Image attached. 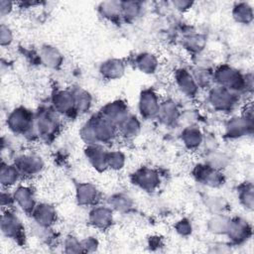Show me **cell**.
Segmentation results:
<instances>
[{"mask_svg":"<svg viewBox=\"0 0 254 254\" xmlns=\"http://www.w3.org/2000/svg\"><path fill=\"white\" fill-rule=\"evenodd\" d=\"M238 198L240 203L248 210L253 209L254 205V189L251 183H246L239 188Z\"/></svg>","mask_w":254,"mask_h":254,"instance_id":"obj_33","label":"cell"},{"mask_svg":"<svg viewBox=\"0 0 254 254\" xmlns=\"http://www.w3.org/2000/svg\"><path fill=\"white\" fill-rule=\"evenodd\" d=\"M118 135L115 124L100 114L91 116L80 128L79 136L86 144H108Z\"/></svg>","mask_w":254,"mask_h":254,"instance_id":"obj_1","label":"cell"},{"mask_svg":"<svg viewBox=\"0 0 254 254\" xmlns=\"http://www.w3.org/2000/svg\"><path fill=\"white\" fill-rule=\"evenodd\" d=\"M106 161H107V169H111L113 171H119L123 169L126 158L122 152L118 150H114V151L107 152Z\"/></svg>","mask_w":254,"mask_h":254,"instance_id":"obj_34","label":"cell"},{"mask_svg":"<svg viewBox=\"0 0 254 254\" xmlns=\"http://www.w3.org/2000/svg\"><path fill=\"white\" fill-rule=\"evenodd\" d=\"M14 39L13 31L11 28L5 24H1L0 26V44L2 47H8L12 44Z\"/></svg>","mask_w":254,"mask_h":254,"instance_id":"obj_37","label":"cell"},{"mask_svg":"<svg viewBox=\"0 0 254 254\" xmlns=\"http://www.w3.org/2000/svg\"><path fill=\"white\" fill-rule=\"evenodd\" d=\"M107 152L101 144L86 145L84 149L87 161L98 172H103L107 169Z\"/></svg>","mask_w":254,"mask_h":254,"instance_id":"obj_18","label":"cell"},{"mask_svg":"<svg viewBox=\"0 0 254 254\" xmlns=\"http://www.w3.org/2000/svg\"><path fill=\"white\" fill-rule=\"evenodd\" d=\"M181 139L186 148L190 150H195L201 145L203 141V135L198 127L189 125L183 129Z\"/></svg>","mask_w":254,"mask_h":254,"instance_id":"obj_26","label":"cell"},{"mask_svg":"<svg viewBox=\"0 0 254 254\" xmlns=\"http://www.w3.org/2000/svg\"><path fill=\"white\" fill-rule=\"evenodd\" d=\"M7 126L15 134L31 135L35 131V115L26 107L20 106L13 109L7 116Z\"/></svg>","mask_w":254,"mask_h":254,"instance_id":"obj_3","label":"cell"},{"mask_svg":"<svg viewBox=\"0 0 254 254\" xmlns=\"http://www.w3.org/2000/svg\"><path fill=\"white\" fill-rule=\"evenodd\" d=\"M34 221L43 228H50L57 221V210L49 203H37L31 213Z\"/></svg>","mask_w":254,"mask_h":254,"instance_id":"obj_15","label":"cell"},{"mask_svg":"<svg viewBox=\"0 0 254 254\" xmlns=\"http://www.w3.org/2000/svg\"><path fill=\"white\" fill-rule=\"evenodd\" d=\"M13 2L7 1V0H1L0 1V14L1 17H5L8 14L11 13V11L13 10Z\"/></svg>","mask_w":254,"mask_h":254,"instance_id":"obj_41","label":"cell"},{"mask_svg":"<svg viewBox=\"0 0 254 254\" xmlns=\"http://www.w3.org/2000/svg\"><path fill=\"white\" fill-rule=\"evenodd\" d=\"M192 2L191 1H183V0H178V1H174L173 2V5L177 8V9H179V10H181V11H185V10H188L189 8H190L191 6H192Z\"/></svg>","mask_w":254,"mask_h":254,"instance_id":"obj_42","label":"cell"},{"mask_svg":"<svg viewBox=\"0 0 254 254\" xmlns=\"http://www.w3.org/2000/svg\"><path fill=\"white\" fill-rule=\"evenodd\" d=\"M61 128L59 114L53 109L48 108L40 111L35 115V131L36 135L43 140L49 141L54 139Z\"/></svg>","mask_w":254,"mask_h":254,"instance_id":"obj_4","label":"cell"},{"mask_svg":"<svg viewBox=\"0 0 254 254\" xmlns=\"http://www.w3.org/2000/svg\"><path fill=\"white\" fill-rule=\"evenodd\" d=\"M233 19L240 24H250L253 20V9L249 3L238 2L232 9Z\"/></svg>","mask_w":254,"mask_h":254,"instance_id":"obj_31","label":"cell"},{"mask_svg":"<svg viewBox=\"0 0 254 254\" xmlns=\"http://www.w3.org/2000/svg\"><path fill=\"white\" fill-rule=\"evenodd\" d=\"M175 80L179 89L187 96L193 97L197 94L198 85L191 74L186 68H180L175 73Z\"/></svg>","mask_w":254,"mask_h":254,"instance_id":"obj_20","label":"cell"},{"mask_svg":"<svg viewBox=\"0 0 254 254\" xmlns=\"http://www.w3.org/2000/svg\"><path fill=\"white\" fill-rule=\"evenodd\" d=\"M209 104L217 111H231L238 101L237 93L225 87L216 85L212 87L207 96Z\"/></svg>","mask_w":254,"mask_h":254,"instance_id":"obj_6","label":"cell"},{"mask_svg":"<svg viewBox=\"0 0 254 254\" xmlns=\"http://www.w3.org/2000/svg\"><path fill=\"white\" fill-rule=\"evenodd\" d=\"M15 204H17L24 212L31 214L37 205L35 192L29 186H17L13 191Z\"/></svg>","mask_w":254,"mask_h":254,"instance_id":"obj_16","label":"cell"},{"mask_svg":"<svg viewBox=\"0 0 254 254\" xmlns=\"http://www.w3.org/2000/svg\"><path fill=\"white\" fill-rule=\"evenodd\" d=\"M132 183L146 191H154L158 189L161 179L159 173L151 168L142 167L131 176Z\"/></svg>","mask_w":254,"mask_h":254,"instance_id":"obj_9","label":"cell"},{"mask_svg":"<svg viewBox=\"0 0 254 254\" xmlns=\"http://www.w3.org/2000/svg\"><path fill=\"white\" fill-rule=\"evenodd\" d=\"M125 63L120 59H108L101 63L99 73L108 80L119 79L125 72Z\"/></svg>","mask_w":254,"mask_h":254,"instance_id":"obj_21","label":"cell"},{"mask_svg":"<svg viewBox=\"0 0 254 254\" xmlns=\"http://www.w3.org/2000/svg\"><path fill=\"white\" fill-rule=\"evenodd\" d=\"M227 221L228 219L223 216L213 217L212 219L209 220V224H208L209 229L214 233H225Z\"/></svg>","mask_w":254,"mask_h":254,"instance_id":"obj_36","label":"cell"},{"mask_svg":"<svg viewBox=\"0 0 254 254\" xmlns=\"http://www.w3.org/2000/svg\"><path fill=\"white\" fill-rule=\"evenodd\" d=\"M118 135L126 140H132L136 138L141 132V122L137 116L128 114L122 121L117 125Z\"/></svg>","mask_w":254,"mask_h":254,"instance_id":"obj_22","label":"cell"},{"mask_svg":"<svg viewBox=\"0 0 254 254\" xmlns=\"http://www.w3.org/2000/svg\"><path fill=\"white\" fill-rule=\"evenodd\" d=\"M22 176H35L44 169V161L41 157L34 154H23L14 160Z\"/></svg>","mask_w":254,"mask_h":254,"instance_id":"obj_13","label":"cell"},{"mask_svg":"<svg viewBox=\"0 0 254 254\" xmlns=\"http://www.w3.org/2000/svg\"><path fill=\"white\" fill-rule=\"evenodd\" d=\"M121 17L127 21L135 20L141 14V4L136 1H120Z\"/></svg>","mask_w":254,"mask_h":254,"instance_id":"obj_32","label":"cell"},{"mask_svg":"<svg viewBox=\"0 0 254 254\" xmlns=\"http://www.w3.org/2000/svg\"><path fill=\"white\" fill-rule=\"evenodd\" d=\"M163 124L172 125L180 119V110L178 105L171 99L161 101L157 117Z\"/></svg>","mask_w":254,"mask_h":254,"instance_id":"obj_23","label":"cell"},{"mask_svg":"<svg viewBox=\"0 0 254 254\" xmlns=\"http://www.w3.org/2000/svg\"><path fill=\"white\" fill-rule=\"evenodd\" d=\"M64 252L66 253H83L80 240L73 235H68L65 237L64 241Z\"/></svg>","mask_w":254,"mask_h":254,"instance_id":"obj_35","label":"cell"},{"mask_svg":"<svg viewBox=\"0 0 254 254\" xmlns=\"http://www.w3.org/2000/svg\"><path fill=\"white\" fill-rule=\"evenodd\" d=\"M89 223L96 229L106 230L113 223V210L109 205H93L88 213Z\"/></svg>","mask_w":254,"mask_h":254,"instance_id":"obj_11","label":"cell"},{"mask_svg":"<svg viewBox=\"0 0 254 254\" xmlns=\"http://www.w3.org/2000/svg\"><path fill=\"white\" fill-rule=\"evenodd\" d=\"M52 108L62 115H70L76 112L74 97L71 90L60 89L52 96Z\"/></svg>","mask_w":254,"mask_h":254,"instance_id":"obj_12","label":"cell"},{"mask_svg":"<svg viewBox=\"0 0 254 254\" xmlns=\"http://www.w3.org/2000/svg\"><path fill=\"white\" fill-rule=\"evenodd\" d=\"M1 231L4 236L21 244L25 241V227L18 215L11 209H3Z\"/></svg>","mask_w":254,"mask_h":254,"instance_id":"obj_5","label":"cell"},{"mask_svg":"<svg viewBox=\"0 0 254 254\" xmlns=\"http://www.w3.org/2000/svg\"><path fill=\"white\" fill-rule=\"evenodd\" d=\"M192 176L198 183L211 188L220 187L224 183V177L219 169L206 163L196 165L192 171Z\"/></svg>","mask_w":254,"mask_h":254,"instance_id":"obj_7","label":"cell"},{"mask_svg":"<svg viewBox=\"0 0 254 254\" xmlns=\"http://www.w3.org/2000/svg\"><path fill=\"white\" fill-rule=\"evenodd\" d=\"M72 91L75 103V109L77 113H85L87 112L92 104V97L90 93L83 89L82 87H74L70 89Z\"/></svg>","mask_w":254,"mask_h":254,"instance_id":"obj_30","label":"cell"},{"mask_svg":"<svg viewBox=\"0 0 254 254\" xmlns=\"http://www.w3.org/2000/svg\"><path fill=\"white\" fill-rule=\"evenodd\" d=\"M15 203L13 192H9L8 189H2L1 191V206L3 209H10V207Z\"/></svg>","mask_w":254,"mask_h":254,"instance_id":"obj_40","label":"cell"},{"mask_svg":"<svg viewBox=\"0 0 254 254\" xmlns=\"http://www.w3.org/2000/svg\"><path fill=\"white\" fill-rule=\"evenodd\" d=\"M136 67L147 74H152L158 69L159 62L155 55L151 53H141L135 58Z\"/></svg>","mask_w":254,"mask_h":254,"instance_id":"obj_27","label":"cell"},{"mask_svg":"<svg viewBox=\"0 0 254 254\" xmlns=\"http://www.w3.org/2000/svg\"><path fill=\"white\" fill-rule=\"evenodd\" d=\"M99 114L113 124L117 125L129 114V111L127 104L123 100L117 99L103 105Z\"/></svg>","mask_w":254,"mask_h":254,"instance_id":"obj_17","label":"cell"},{"mask_svg":"<svg viewBox=\"0 0 254 254\" xmlns=\"http://www.w3.org/2000/svg\"><path fill=\"white\" fill-rule=\"evenodd\" d=\"M75 199L79 205L93 206L99 199V191L91 183H79L75 188Z\"/></svg>","mask_w":254,"mask_h":254,"instance_id":"obj_19","label":"cell"},{"mask_svg":"<svg viewBox=\"0 0 254 254\" xmlns=\"http://www.w3.org/2000/svg\"><path fill=\"white\" fill-rule=\"evenodd\" d=\"M251 225L245 219L241 217H234L228 219L225 234L233 243L240 244L245 242L251 236Z\"/></svg>","mask_w":254,"mask_h":254,"instance_id":"obj_10","label":"cell"},{"mask_svg":"<svg viewBox=\"0 0 254 254\" xmlns=\"http://www.w3.org/2000/svg\"><path fill=\"white\" fill-rule=\"evenodd\" d=\"M21 176L20 171L14 163L8 164L2 161L0 169V183L3 189H9L15 186L19 182Z\"/></svg>","mask_w":254,"mask_h":254,"instance_id":"obj_25","label":"cell"},{"mask_svg":"<svg viewBox=\"0 0 254 254\" xmlns=\"http://www.w3.org/2000/svg\"><path fill=\"white\" fill-rule=\"evenodd\" d=\"M160 103V98L154 89L146 88L142 90L138 101V109L141 117L144 119L156 118Z\"/></svg>","mask_w":254,"mask_h":254,"instance_id":"obj_8","label":"cell"},{"mask_svg":"<svg viewBox=\"0 0 254 254\" xmlns=\"http://www.w3.org/2000/svg\"><path fill=\"white\" fill-rule=\"evenodd\" d=\"M108 205L112 208L113 211L126 213L133 208L134 202L128 194L119 192V193H114L109 197Z\"/></svg>","mask_w":254,"mask_h":254,"instance_id":"obj_28","label":"cell"},{"mask_svg":"<svg viewBox=\"0 0 254 254\" xmlns=\"http://www.w3.org/2000/svg\"><path fill=\"white\" fill-rule=\"evenodd\" d=\"M212 79L217 83V85L237 93L248 86L249 78L247 75H243L236 68L228 64H222L214 70L212 73Z\"/></svg>","mask_w":254,"mask_h":254,"instance_id":"obj_2","label":"cell"},{"mask_svg":"<svg viewBox=\"0 0 254 254\" xmlns=\"http://www.w3.org/2000/svg\"><path fill=\"white\" fill-rule=\"evenodd\" d=\"M175 229L180 235L189 236L192 232V225L189 219L183 218L175 224Z\"/></svg>","mask_w":254,"mask_h":254,"instance_id":"obj_38","label":"cell"},{"mask_svg":"<svg viewBox=\"0 0 254 254\" xmlns=\"http://www.w3.org/2000/svg\"><path fill=\"white\" fill-rule=\"evenodd\" d=\"M253 120L247 119L243 115L230 118L225 126V135L230 139H236L252 133Z\"/></svg>","mask_w":254,"mask_h":254,"instance_id":"obj_14","label":"cell"},{"mask_svg":"<svg viewBox=\"0 0 254 254\" xmlns=\"http://www.w3.org/2000/svg\"><path fill=\"white\" fill-rule=\"evenodd\" d=\"M40 60L41 62L50 68H59L64 62L63 55L54 46L46 45L40 50Z\"/></svg>","mask_w":254,"mask_h":254,"instance_id":"obj_24","label":"cell"},{"mask_svg":"<svg viewBox=\"0 0 254 254\" xmlns=\"http://www.w3.org/2000/svg\"><path fill=\"white\" fill-rule=\"evenodd\" d=\"M98 12L104 19L115 22L121 17L120 1H104L98 6Z\"/></svg>","mask_w":254,"mask_h":254,"instance_id":"obj_29","label":"cell"},{"mask_svg":"<svg viewBox=\"0 0 254 254\" xmlns=\"http://www.w3.org/2000/svg\"><path fill=\"white\" fill-rule=\"evenodd\" d=\"M80 243H81V247H82L83 252H87V253L94 252L99 247L98 240L93 236H88V237H85V238L81 239Z\"/></svg>","mask_w":254,"mask_h":254,"instance_id":"obj_39","label":"cell"}]
</instances>
